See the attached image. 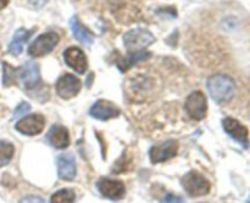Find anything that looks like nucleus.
<instances>
[{
    "mask_svg": "<svg viewBox=\"0 0 250 203\" xmlns=\"http://www.w3.org/2000/svg\"><path fill=\"white\" fill-rule=\"evenodd\" d=\"M208 90L215 102L226 104L236 94V83L229 75L215 74L208 80Z\"/></svg>",
    "mask_w": 250,
    "mask_h": 203,
    "instance_id": "nucleus-1",
    "label": "nucleus"
},
{
    "mask_svg": "<svg viewBox=\"0 0 250 203\" xmlns=\"http://www.w3.org/2000/svg\"><path fill=\"white\" fill-rule=\"evenodd\" d=\"M183 189L189 196L192 197H200L205 196L211 190V184L209 180L200 174L197 170H190L181 180Z\"/></svg>",
    "mask_w": 250,
    "mask_h": 203,
    "instance_id": "nucleus-2",
    "label": "nucleus"
},
{
    "mask_svg": "<svg viewBox=\"0 0 250 203\" xmlns=\"http://www.w3.org/2000/svg\"><path fill=\"white\" fill-rule=\"evenodd\" d=\"M155 41V37L151 32L144 28L131 29L124 34V45L129 53L141 51L148 48Z\"/></svg>",
    "mask_w": 250,
    "mask_h": 203,
    "instance_id": "nucleus-3",
    "label": "nucleus"
},
{
    "mask_svg": "<svg viewBox=\"0 0 250 203\" xmlns=\"http://www.w3.org/2000/svg\"><path fill=\"white\" fill-rule=\"evenodd\" d=\"M59 41H60V37L55 32H46V33L41 34L28 46V55L36 58L48 55L55 49Z\"/></svg>",
    "mask_w": 250,
    "mask_h": 203,
    "instance_id": "nucleus-4",
    "label": "nucleus"
},
{
    "mask_svg": "<svg viewBox=\"0 0 250 203\" xmlns=\"http://www.w3.org/2000/svg\"><path fill=\"white\" fill-rule=\"evenodd\" d=\"M185 110L188 117L194 121H202L208 113V101L204 92L195 90L187 97L185 104Z\"/></svg>",
    "mask_w": 250,
    "mask_h": 203,
    "instance_id": "nucleus-5",
    "label": "nucleus"
},
{
    "mask_svg": "<svg viewBox=\"0 0 250 203\" xmlns=\"http://www.w3.org/2000/svg\"><path fill=\"white\" fill-rule=\"evenodd\" d=\"M55 89L61 99L70 100L80 94L81 89H82V83L76 75L66 73L59 78L55 84Z\"/></svg>",
    "mask_w": 250,
    "mask_h": 203,
    "instance_id": "nucleus-6",
    "label": "nucleus"
},
{
    "mask_svg": "<svg viewBox=\"0 0 250 203\" xmlns=\"http://www.w3.org/2000/svg\"><path fill=\"white\" fill-rule=\"evenodd\" d=\"M45 127V118L41 113H33L29 116H23L16 123L15 128L17 131L27 136L38 135L43 131Z\"/></svg>",
    "mask_w": 250,
    "mask_h": 203,
    "instance_id": "nucleus-7",
    "label": "nucleus"
},
{
    "mask_svg": "<svg viewBox=\"0 0 250 203\" xmlns=\"http://www.w3.org/2000/svg\"><path fill=\"white\" fill-rule=\"evenodd\" d=\"M222 127H224L225 131L234 141H237V143L243 146V148H249V131L247 127L243 126L241 122L232 118V117H226L222 121Z\"/></svg>",
    "mask_w": 250,
    "mask_h": 203,
    "instance_id": "nucleus-8",
    "label": "nucleus"
},
{
    "mask_svg": "<svg viewBox=\"0 0 250 203\" xmlns=\"http://www.w3.org/2000/svg\"><path fill=\"white\" fill-rule=\"evenodd\" d=\"M98 190L100 194L111 201H119L124 199L126 194V187L121 180L109 179V178H102L97 183Z\"/></svg>",
    "mask_w": 250,
    "mask_h": 203,
    "instance_id": "nucleus-9",
    "label": "nucleus"
},
{
    "mask_svg": "<svg viewBox=\"0 0 250 203\" xmlns=\"http://www.w3.org/2000/svg\"><path fill=\"white\" fill-rule=\"evenodd\" d=\"M178 143L176 140H167L158 146H153L149 151V157L153 165L166 162L175 157L178 152Z\"/></svg>",
    "mask_w": 250,
    "mask_h": 203,
    "instance_id": "nucleus-10",
    "label": "nucleus"
},
{
    "mask_svg": "<svg viewBox=\"0 0 250 203\" xmlns=\"http://www.w3.org/2000/svg\"><path fill=\"white\" fill-rule=\"evenodd\" d=\"M120 113L121 111H120L119 106L105 99L98 100L89 110L90 116L99 121H109V119L116 118L120 116Z\"/></svg>",
    "mask_w": 250,
    "mask_h": 203,
    "instance_id": "nucleus-11",
    "label": "nucleus"
},
{
    "mask_svg": "<svg viewBox=\"0 0 250 203\" xmlns=\"http://www.w3.org/2000/svg\"><path fill=\"white\" fill-rule=\"evenodd\" d=\"M62 56L66 65L70 68H72L73 71H76L78 74L85 73L88 68V61L87 56L83 53V50H81L80 48H76V46H71V48L66 49L63 51Z\"/></svg>",
    "mask_w": 250,
    "mask_h": 203,
    "instance_id": "nucleus-12",
    "label": "nucleus"
},
{
    "mask_svg": "<svg viewBox=\"0 0 250 203\" xmlns=\"http://www.w3.org/2000/svg\"><path fill=\"white\" fill-rule=\"evenodd\" d=\"M19 78L27 90L36 89L41 82L38 63L34 62V61L24 63L21 68H19Z\"/></svg>",
    "mask_w": 250,
    "mask_h": 203,
    "instance_id": "nucleus-13",
    "label": "nucleus"
},
{
    "mask_svg": "<svg viewBox=\"0 0 250 203\" xmlns=\"http://www.w3.org/2000/svg\"><path fill=\"white\" fill-rule=\"evenodd\" d=\"M76 173V160L72 153H62L58 157V174L61 180L71 182L75 179Z\"/></svg>",
    "mask_w": 250,
    "mask_h": 203,
    "instance_id": "nucleus-14",
    "label": "nucleus"
},
{
    "mask_svg": "<svg viewBox=\"0 0 250 203\" xmlns=\"http://www.w3.org/2000/svg\"><path fill=\"white\" fill-rule=\"evenodd\" d=\"M46 141L53 148L62 150V148H66L70 145V134H68V130L63 126L54 124L49 129L48 134H46Z\"/></svg>",
    "mask_w": 250,
    "mask_h": 203,
    "instance_id": "nucleus-15",
    "label": "nucleus"
},
{
    "mask_svg": "<svg viewBox=\"0 0 250 203\" xmlns=\"http://www.w3.org/2000/svg\"><path fill=\"white\" fill-rule=\"evenodd\" d=\"M70 26L71 29H72L73 37H75L80 43L84 44V45H92L93 41H94V36H93V33L87 28V27L83 26V23L80 21V18H78L77 16L71 18Z\"/></svg>",
    "mask_w": 250,
    "mask_h": 203,
    "instance_id": "nucleus-16",
    "label": "nucleus"
},
{
    "mask_svg": "<svg viewBox=\"0 0 250 203\" xmlns=\"http://www.w3.org/2000/svg\"><path fill=\"white\" fill-rule=\"evenodd\" d=\"M33 31H29L26 28H20L17 29L16 33L14 34L11 43L9 45V53L14 56H20L23 51L24 44L27 43L29 38H31Z\"/></svg>",
    "mask_w": 250,
    "mask_h": 203,
    "instance_id": "nucleus-17",
    "label": "nucleus"
},
{
    "mask_svg": "<svg viewBox=\"0 0 250 203\" xmlns=\"http://www.w3.org/2000/svg\"><path fill=\"white\" fill-rule=\"evenodd\" d=\"M150 57H151V54L149 53V51H146V50L133 51V53L129 54L127 57L122 58L121 61H119V62H117V66H119V68L122 71V72H125V71L129 70V68L133 67V66L137 65V63L143 62V61L148 60V58Z\"/></svg>",
    "mask_w": 250,
    "mask_h": 203,
    "instance_id": "nucleus-18",
    "label": "nucleus"
},
{
    "mask_svg": "<svg viewBox=\"0 0 250 203\" xmlns=\"http://www.w3.org/2000/svg\"><path fill=\"white\" fill-rule=\"evenodd\" d=\"M15 155V146L7 140H0V168L11 162Z\"/></svg>",
    "mask_w": 250,
    "mask_h": 203,
    "instance_id": "nucleus-19",
    "label": "nucleus"
},
{
    "mask_svg": "<svg viewBox=\"0 0 250 203\" xmlns=\"http://www.w3.org/2000/svg\"><path fill=\"white\" fill-rule=\"evenodd\" d=\"M2 85L4 87H11V85L16 84L17 77H19V70L12 67L9 63H2Z\"/></svg>",
    "mask_w": 250,
    "mask_h": 203,
    "instance_id": "nucleus-20",
    "label": "nucleus"
},
{
    "mask_svg": "<svg viewBox=\"0 0 250 203\" xmlns=\"http://www.w3.org/2000/svg\"><path fill=\"white\" fill-rule=\"evenodd\" d=\"M76 194L71 189H61L51 196L50 203H75Z\"/></svg>",
    "mask_w": 250,
    "mask_h": 203,
    "instance_id": "nucleus-21",
    "label": "nucleus"
},
{
    "mask_svg": "<svg viewBox=\"0 0 250 203\" xmlns=\"http://www.w3.org/2000/svg\"><path fill=\"white\" fill-rule=\"evenodd\" d=\"M131 166V157H127L126 155L124 153L121 158L117 161L116 165H114V172L115 173H122V172H126L127 168Z\"/></svg>",
    "mask_w": 250,
    "mask_h": 203,
    "instance_id": "nucleus-22",
    "label": "nucleus"
},
{
    "mask_svg": "<svg viewBox=\"0 0 250 203\" xmlns=\"http://www.w3.org/2000/svg\"><path fill=\"white\" fill-rule=\"evenodd\" d=\"M29 111H31V105L27 104V102H21V104L16 107V110H15L14 118H20V117L23 116V114H26L27 112Z\"/></svg>",
    "mask_w": 250,
    "mask_h": 203,
    "instance_id": "nucleus-23",
    "label": "nucleus"
},
{
    "mask_svg": "<svg viewBox=\"0 0 250 203\" xmlns=\"http://www.w3.org/2000/svg\"><path fill=\"white\" fill-rule=\"evenodd\" d=\"M19 203H46L42 197L39 196H27L22 199Z\"/></svg>",
    "mask_w": 250,
    "mask_h": 203,
    "instance_id": "nucleus-24",
    "label": "nucleus"
},
{
    "mask_svg": "<svg viewBox=\"0 0 250 203\" xmlns=\"http://www.w3.org/2000/svg\"><path fill=\"white\" fill-rule=\"evenodd\" d=\"M161 203H185V200L175 195H167Z\"/></svg>",
    "mask_w": 250,
    "mask_h": 203,
    "instance_id": "nucleus-25",
    "label": "nucleus"
},
{
    "mask_svg": "<svg viewBox=\"0 0 250 203\" xmlns=\"http://www.w3.org/2000/svg\"><path fill=\"white\" fill-rule=\"evenodd\" d=\"M28 1H29V4L34 7V9H41V7H43L44 5L49 1V0H28Z\"/></svg>",
    "mask_w": 250,
    "mask_h": 203,
    "instance_id": "nucleus-26",
    "label": "nucleus"
},
{
    "mask_svg": "<svg viewBox=\"0 0 250 203\" xmlns=\"http://www.w3.org/2000/svg\"><path fill=\"white\" fill-rule=\"evenodd\" d=\"M9 2H10V0H0V10L5 9V7L9 5Z\"/></svg>",
    "mask_w": 250,
    "mask_h": 203,
    "instance_id": "nucleus-27",
    "label": "nucleus"
}]
</instances>
